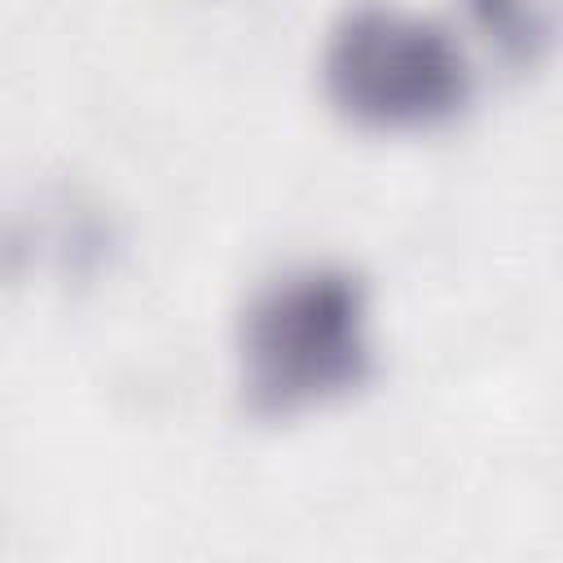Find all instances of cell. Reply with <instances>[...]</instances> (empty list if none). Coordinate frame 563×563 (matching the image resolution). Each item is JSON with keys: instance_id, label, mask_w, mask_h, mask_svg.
Masks as SVG:
<instances>
[{"instance_id": "obj_2", "label": "cell", "mask_w": 563, "mask_h": 563, "mask_svg": "<svg viewBox=\"0 0 563 563\" xmlns=\"http://www.w3.org/2000/svg\"><path fill=\"white\" fill-rule=\"evenodd\" d=\"M321 88L361 128L422 132L462 114L475 75L444 22L369 0L343 9L325 31Z\"/></svg>"}, {"instance_id": "obj_3", "label": "cell", "mask_w": 563, "mask_h": 563, "mask_svg": "<svg viewBox=\"0 0 563 563\" xmlns=\"http://www.w3.org/2000/svg\"><path fill=\"white\" fill-rule=\"evenodd\" d=\"M110 246V229L84 211L79 202H57V207H40V216L22 211L0 229V268H31V264H48L57 273H88L101 264Z\"/></svg>"}, {"instance_id": "obj_4", "label": "cell", "mask_w": 563, "mask_h": 563, "mask_svg": "<svg viewBox=\"0 0 563 563\" xmlns=\"http://www.w3.org/2000/svg\"><path fill=\"white\" fill-rule=\"evenodd\" d=\"M466 13L510 62H537L550 44L545 0H466Z\"/></svg>"}, {"instance_id": "obj_1", "label": "cell", "mask_w": 563, "mask_h": 563, "mask_svg": "<svg viewBox=\"0 0 563 563\" xmlns=\"http://www.w3.org/2000/svg\"><path fill=\"white\" fill-rule=\"evenodd\" d=\"M242 405L295 418L356 391L374 374L369 286L334 260L290 264L260 282L233 325Z\"/></svg>"}]
</instances>
